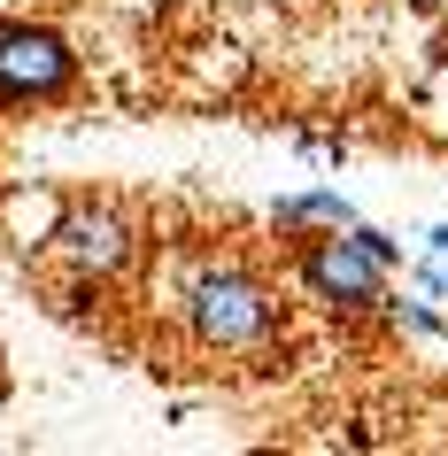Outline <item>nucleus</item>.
<instances>
[{
    "instance_id": "obj_7",
    "label": "nucleus",
    "mask_w": 448,
    "mask_h": 456,
    "mask_svg": "<svg viewBox=\"0 0 448 456\" xmlns=\"http://www.w3.org/2000/svg\"><path fill=\"white\" fill-rule=\"evenodd\" d=\"M395 325L418 340H441V310H425V302H395Z\"/></svg>"
},
{
    "instance_id": "obj_4",
    "label": "nucleus",
    "mask_w": 448,
    "mask_h": 456,
    "mask_svg": "<svg viewBox=\"0 0 448 456\" xmlns=\"http://www.w3.org/2000/svg\"><path fill=\"white\" fill-rule=\"evenodd\" d=\"M47 248L62 256V264L77 271V279H117L132 256H140V232H132V216H117V209H62L54 216V232H47Z\"/></svg>"
},
{
    "instance_id": "obj_1",
    "label": "nucleus",
    "mask_w": 448,
    "mask_h": 456,
    "mask_svg": "<svg viewBox=\"0 0 448 456\" xmlns=\"http://www.w3.org/2000/svg\"><path fill=\"white\" fill-rule=\"evenodd\" d=\"M402 264V240L395 232H379V224H325V232H309L294 240V279L317 310L332 317H371L387 310V279Z\"/></svg>"
},
{
    "instance_id": "obj_5",
    "label": "nucleus",
    "mask_w": 448,
    "mask_h": 456,
    "mask_svg": "<svg viewBox=\"0 0 448 456\" xmlns=\"http://www.w3.org/2000/svg\"><path fill=\"white\" fill-rule=\"evenodd\" d=\"M279 232H325V224H355V201L332 186H309V193H286L279 209H271Z\"/></svg>"
},
{
    "instance_id": "obj_3",
    "label": "nucleus",
    "mask_w": 448,
    "mask_h": 456,
    "mask_svg": "<svg viewBox=\"0 0 448 456\" xmlns=\"http://www.w3.org/2000/svg\"><path fill=\"white\" fill-rule=\"evenodd\" d=\"M77 86V47L54 24H16L0 16V109H31V101H62Z\"/></svg>"
},
{
    "instance_id": "obj_6",
    "label": "nucleus",
    "mask_w": 448,
    "mask_h": 456,
    "mask_svg": "<svg viewBox=\"0 0 448 456\" xmlns=\"http://www.w3.org/2000/svg\"><path fill=\"white\" fill-rule=\"evenodd\" d=\"M418 279L433 294H448V224H433V232L418 240Z\"/></svg>"
},
{
    "instance_id": "obj_2",
    "label": "nucleus",
    "mask_w": 448,
    "mask_h": 456,
    "mask_svg": "<svg viewBox=\"0 0 448 456\" xmlns=\"http://www.w3.org/2000/svg\"><path fill=\"white\" fill-rule=\"evenodd\" d=\"M178 310H186V333L216 356H256L279 333V302L248 264H201L178 294Z\"/></svg>"
}]
</instances>
